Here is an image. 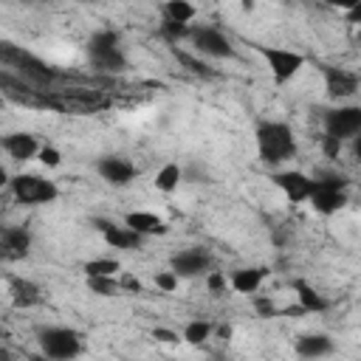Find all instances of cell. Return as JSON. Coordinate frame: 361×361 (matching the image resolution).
I'll list each match as a JSON object with an SVG mask.
<instances>
[{"instance_id": "cell-1", "label": "cell", "mask_w": 361, "mask_h": 361, "mask_svg": "<svg viewBox=\"0 0 361 361\" xmlns=\"http://www.w3.org/2000/svg\"><path fill=\"white\" fill-rule=\"evenodd\" d=\"M254 138H257V155L265 166H279L290 158H296V135H293V127L288 121H259L257 130H254Z\"/></svg>"}, {"instance_id": "cell-2", "label": "cell", "mask_w": 361, "mask_h": 361, "mask_svg": "<svg viewBox=\"0 0 361 361\" xmlns=\"http://www.w3.org/2000/svg\"><path fill=\"white\" fill-rule=\"evenodd\" d=\"M87 59L93 62V68L107 71V73H118L127 68V56L121 51V37L113 28H99L90 34L87 39Z\"/></svg>"}, {"instance_id": "cell-3", "label": "cell", "mask_w": 361, "mask_h": 361, "mask_svg": "<svg viewBox=\"0 0 361 361\" xmlns=\"http://www.w3.org/2000/svg\"><path fill=\"white\" fill-rule=\"evenodd\" d=\"M310 209L316 214H336L347 206V178L338 172H319L313 178V195H310Z\"/></svg>"}, {"instance_id": "cell-4", "label": "cell", "mask_w": 361, "mask_h": 361, "mask_svg": "<svg viewBox=\"0 0 361 361\" xmlns=\"http://www.w3.org/2000/svg\"><path fill=\"white\" fill-rule=\"evenodd\" d=\"M37 341H39V353L54 358V361H73L85 347V336L79 330L62 327V324L42 327Z\"/></svg>"}, {"instance_id": "cell-5", "label": "cell", "mask_w": 361, "mask_h": 361, "mask_svg": "<svg viewBox=\"0 0 361 361\" xmlns=\"http://www.w3.org/2000/svg\"><path fill=\"white\" fill-rule=\"evenodd\" d=\"M8 189L14 195L17 203L23 206H48L59 197V186L42 175H31V172H23V175H14L8 180Z\"/></svg>"}, {"instance_id": "cell-6", "label": "cell", "mask_w": 361, "mask_h": 361, "mask_svg": "<svg viewBox=\"0 0 361 361\" xmlns=\"http://www.w3.org/2000/svg\"><path fill=\"white\" fill-rule=\"evenodd\" d=\"M322 127H324V138H336L341 144L353 141L355 135H361V104H336L324 110Z\"/></svg>"}, {"instance_id": "cell-7", "label": "cell", "mask_w": 361, "mask_h": 361, "mask_svg": "<svg viewBox=\"0 0 361 361\" xmlns=\"http://www.w3.org/2000/svg\"><path fill=\"white\" fill-rule=\"evenodd\" d=\"M259 54L268 65V73L276 85H288L290 79H296L305 68V56L299 51H290V48H268V45H259Z\"/></svg>"}, {"instance_id": "cell-8", "label": "cell", "mask_w": 361, "mask_h": 361, "mask_svg": "<svg viewBox=\"0 0 361 361\" xmlns=\"http://www.w3.org/2000/svg\"><path fill=\"white\" fill-rule=\"evenodd\" d=\"M189 42L195 45L197 54L212 56V59H231V56H234L231 39H228L220 28H212V25H195Z\"/></svg>"}, {"instance_id": "cell-9", "label": "cell", "mask_w": 361, "mask_h": 361, "mask_svg": "<svg viewBox=\"0 0 361 361\" xmlns=\"http://www.w3.org/2000/svg\"><path fill=\"white\" fill-rule=\"evenodd\" d=\"M274 186L288 197V203H307L313 195V178L302 169H282L271 175Z\"/></svg>"}, {"instance_id": "cell-10", "label": "cell", "mask_w": 361, "mask_h": 361, "mask_svg": "<svg viewBox=\"0 0 361 361\" xmlns=\"http://www.w3.org/2000/svg\"><path fill=\"white\" fill-rule=\"evenodd\" d=\"M96 172H99V178L107 186H116V189L130 186L138 178L135 164L130 158H124V155H104V158H99L96 161Z\"/></svg>"}, {"instance_id": "cell-11", "label": "cell", "mask_w": 361, "mask_h": 361, "mask_svg": "<svg viewBox=\"0 0 361 361\" xmlns=\"http://www.w3.org/2000/svg\"><path fill=\"white\" fill-rule=\"evenodd\" d=\"M361 87V76L347 71V68H333V65H324V90H327V99L333 102H344V99H353Z\"/></svg>"}, {"instance_id": "cell-12", "label": "cell", "mask_w": 361, "mask_h": 361, "mask_svg": "<svg viewBox=\"0 0 361 361\" xmlns=\"http://www.w3.org/2000/svg\"><path fill=\"white\" fill-rule=\"evenodd\" d=\"M209 268H212V257L203 248H183L169 259V271L178 279H192V276L209 274Z\"/></svg>"}, {"instance_id": "cell-13", "label": "cell", "mask_w": 361, "mask_h": 361, "mask_svg": "<svg viewBox=\"0 0 361 361\" xmlns=\"http://www.w3.org/2000/svg\"><path fill=\"white\" fill-rule=\"evenodd\" d=\"M31 231L25 226H6L0 231V254L3 259H25L31 254Z\"/></svg>"}, {"instance_id": "cell-14", "label": "cell", "mask_w": 361, "mask_h": 361, "mask_svg": "<svg viewBox=\"0 0 361 361\" xmlns=\"http://www.w3.org/2000/svg\"><path fill=\"white\" fill-rule=\"evenodd\" d=\"M93 226L102 231L104 243H107V245H113V248L135 251V248H141V243H144V237H141V234H135V231H133V228H127V226H116V223L102 220V217H96V220H93Z\"/></svg>"}, {"instance_id": "cell-15", "label": "cell", "mask_w": 361, "mask_h": 361, "mask_svg": "<svg viewBox=\"0 0 361 361\" xmlns=\"http://www.w3.org/2000/svg\"><path fill=\"white\" fill-rule=\"evenodd\" d=\"M124 226L133 228L135 234L141 237H158V234H166L169 226L164 217H158L155 212H144V209H135V212H127L124 214Z\"/></svg>"}, {"instance_id": "cell-16", "label": "cell", "mask_w": 361, "mask_h": 361, "mask_svg": "<svg viewBox=\"0 0 361 361\" xmlns=\"http://www.w3.org/2000/svg\"><path fill=\"white\" fill-rule=\"evenodd\" d=\"M293 350L305 361H319L333 353V338L327 333H302V336H296Z\"/></svg>"}, {"instance_id": "cell-17", "label": "cell", "mask_w": 361, "mask_h": 361, "mask_svg": "<svg viewBox=\"0 0 361 361\" xmlns=\"http://www.w3.org/2000/svg\"><path fill=\"white\" fill-rule=\"evenodd\" d=\"M3 149L14 161H31V158L39 155L42 144L31 133H8V135H3Z\"/></svg>"}, {"instance_id": "cell-18", "label": "cell", "mask_w": 361, "mask_h": 361, "mask_svg": "<svg viewBox=\"0 0 361 361\" xmlns=\"http://www.w3.org/2000/svg\"><path fill=\"white\" fill-rule=\"evenodd\" d=\"M268 276V268H237L231 276H228V285L234 293H257L259 285L265 282Z\"/></svg>"}, {"instance_id": "cell-19", "label": "cell", "mask_w": 361, "mask_h": 361, "mask_svg": "<svg viewBox=\"0 0 361 361\" xmlns=\"http://www.w3.org/2000/svg\"><path fill=\"white\" fill-rule=\"evenodd\" d=\"M8 293H11V302H14L17 307H34V305H39V299H42L39 285L31 282V279H23V276H14V279L8 282Z\"/></svg>"}, {"instance_id": "cell-20", "label": "cell", "mask_w": 361, "mask_h": 361, "mask_svg": "<svg viewBox=\"0 0 361 361\" xmlns=\"http://www.w3.org/2000/svg\"><path fill=\"white\" fill-rule=\"evenodd\" d=\"M293 290H296V302H299L307 313H324V310L330 307L327 296L319 293V290H316L313 285H307L305 279H293Z\"/></svg>"}, {"instance_id": "cell-21", "label": "cell", "mask_w": 361, "mask_h": 361, "mask_svg": "<svg viewBox=\"0 0 361 361\" xmlns=\"http://www.w3.org/2000/svg\"><path fill=\"white\" fill-rule=\"evenodd\" d=\"M161 11H164V20H172L180 25H192V20L197 17V6L189 0H166Z\"/></svg>"}, {"instance_id": "cell-22", "label": "cell", "mask_w": 361, "mask_h": 361, "mask_svg": "<svg viewBox=\"0 0 361 361\" xmlns=\"http://www.w3.org/2000/svg\"><path fill=\"white\" fill-rule=\"evenodd\" d=\"M180 180H183V169L175 164V161H169V164H164L158 172H155V189L158 192H164V195H172L178 186H180Z\"/></svg>"}, {"instance_id": "cell-23", "label": "cell", "mask_w": 361, "mask_h": 361, "mask_svg": "<svg viewBox=\"0 0 361 361\" xmlns=\"http://www.w3.org/2000/svg\"><path fill=\"white\" fill-rule=\"evenodd\" d=\"M82 271L85 276H116L121 271V262L113 257H96V259H87Z\"/></svg>"}, {"instance_id": "cell-24", "label": "cell", "mask_w": 361, "mask_h": 361, "mask_svg": "<svg viewBox=\"0 0 361 361\" xmlns=\"http://www.w3.org/2000/svg\"><path fill=\"white\" fill-rule=\"evenodd\" d=\"M212 330H214V327H212L209 322H203V319H192V322H186V327H183V333H180V336H183V341H186V344L200 347V344L212 336Z\"/></svg>"}, {"instance_id": "cell-25", "label": "cell", "mask_w": 361, "mask_h": 361, "mask_svg": "<svg viewBox=\"0 0 361 361\" xmlns=\"http://www.w3.org/2000/svg\"><path fill=\"white\" fill-rule=\"evenodd\" d=\"M192 28H195V25H180V23L164 20V23L158 25V34H161V37H164V39H166L172 48H175L180 39H189V37H192Z\"/></svg>"}, {"instance_id": "cell-26", "label": "cell", "mask_w": 361, "mask_h": 361, "mask_svg": "<svg viewBox=\"0 0 361 361\" xmlns=\"http://www.w3.org/2000/svg\"><path fill=\"white\" fill-rule=\"evenodd\" d=\"M87 290L96 296H118L121 282L116 276H87Z\"/></svg>"}, {"instance_id": "cell-27", "label": "cell", "mask_w": 361, "mask_h": 361, "mask_svg": "<svg viewBox=\"0 0 361 361\" xmlns=\"http://www.w3.org/2000/svg\"><path fill=\"white\" fill-rule=\"evenodd\" d=\"M39 164L42 166H48V169H56L59 164H62V152L56 149V147H51V144H42V149H39Z\"/></svg>"}, {"instance_id": "cell-28", "label": "cell", "mask_w": 361, "mask_h": 361, "mask_svg": "<svg viewBox=\"0 0 361 361\" xmlns=\"http://www.w3.org/2000/svg\"><path fill=\"white\" fill-rule=\"evenodd\" d=\"M254 310H257V316H262V319H274V316H279L282 307H276L268 296H257V299H254Z\"/></svg>"}, {"instance_id": "cell-29", "label": "cell", "mask_w": 361, "mask_h": 361, "mask_svg": "<svg viewBox=\"0 0 361 361\" xmlns=\"http://www.w3.org/2000/svg\"><path fill=\"white\" fill-rule=\"evenodd\" d=\"M206 285H209L212 293H226L228 279H226V274H220V271H209V274H206Z\"/></svg>"}, {"instance_id": "cell-30", "label": "cell", "mask_w": 361, "mask_h": 361, "mask_svg": "<svg viewBox=\"0 0 361 361\" xmlns=\"http://www.w3.org/2000/svg\"><path fill=\"white\" fill-rule=\"evenodd\" d=\"M175 56H178L180 62H186L192 73H197V76H212V71H209V68H206L203 62H197V59H192L189 54H183V51H178V48H175Z\"/></svg>"}, {"instance_id": "cell-31", "label": "cell", "mask_w": 361, "mask_h": 361, "mask_svg": "<svg viewBox=\"0 0 361 361\" xmlns=\"http://www.w3.org/2000/svg\"><path fill=\"white\" fill-rule=\"evenodd\" d=\"M155 285H158L164 293H172V290L178 288V276H175L172 271H158V274H155Z\"/></svg>"}, {"instance_id": "cell-32", "label": "cell", "mask_w": 361, "mask_h": 361, "mask_svg": "<svg viewBox=\"0 0 361 361\" xmlns=\"http://www.w3.org/2000/svg\"><path fill=\"white\" fill-rule=\"evenodd\" d=\"M152 336H155L158 341H164V344H178V341L183 338V336H178V333H175V330H169V327H155V330H152Z\"/></svg>"}, {"instance_id": "cell-33", "label": "cell", "mask_w": 361, "mask_h": 361, "mask_svg": "<svg viewBox=\"0 0 361 361\" xmlns=\"http://www.w3.org/2000/svg\"><path fill=\"white\" fill-rule=\"evenodd\" d=\"M121 290H133V293H141V279L133 276V274H121Z\"/></svg>"}, {"instance_id": "cell-34", "label": "cell", "mask_w": 361, "mask_h": 361, "mask_svg": "<svg viewBox=\"0 0 361 361\" xmlns=\"http://www.w3.org/2000/svg\"><path fill=\"white\" fill-rule=\"evenodd\" d=\"M347 23H353V25H361V0H355V3H347Z\"/></svg>"}, {"instance_id": "cell-35", "label": "cell", "mask_w": 361, "mask_h": 361, "mask_svg": "<svg viewBox=\"0 0 361 361\" xmlns=\"http://www.w3.org/2000/svg\"><path fill=\"white\" fill-rule=\"evenodd\" d=\"M322 147H324V155H327V158H336L338 149H341V141H336V138H324V135H322Z\"/></svg>"}, {"instance_id": "cell-36", "label": "cell", "mask_w": 361, "mask_h": 361, "mask_svg": "<svg viewBox=\"0 0 361 361\" xmlns=\"http://www.w3.org/2000/svg\"><path fill=\"white\" fill-rule=\"evenodd\" d=\"M350 149H353V158L361 164V135H355V138L350 141Z\"/></svg>"}, {"instance_id": "cell-37", "label": "cell", "mask_w": 361, "mask_h": 361, "mask_svg": "<svg viewBox=\"0 0 361 361\" xmlns=\"http://www.w3.org/2000/svg\"><path fill=\"white\" fill-rule=\"evenodd\" d=\"M217 333H220V338H228V336H231V327H228V324H220Z\"/></svg>"}, {"instance_id": "cell-38", "label": "cell", "mask_w": 361, "mask_h": 361, "mask_svg": "<svg viewBox=\"0 0 361 361\" xmlns=\"http://www.w3.org/2000/svg\"><path fill=\"white\" fill-rule=\"evenodd\" d=\"M28 361H54V358L42 355V353H31V355H28Z\"/></svg>"}, {"instance_id": "cell-39", "label": "cell", "mask_w": 361, "mask_h": 361, "mask_svg": "<svg viewBox=\"0 0 361 361\" xmlns=\"http://www.w3.org/2000/svg\"><path fill=\"white\" fill-rule=\"evenodd\" d=\"M0 361H8V350H6V347L0 350Z\"/></svg>"}]
</instances>
